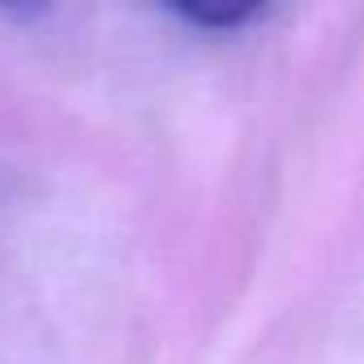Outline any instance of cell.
Returning a JSON list of instances; mask_svg holds the SVG:
<instances>
[{
  "instance_id": "cell-1",
  "label": "cell",
  "mask_w": 364,
  "mask_h": 364,
  "mask_svg": "<svg viewBox=\"0 0 364 364\" xmlns=\"http://www.w3.org/2000/svg\"><path fill=\"white\" fill-rule=\"evenodd\" d=\"M171 14L202 31H236L253 18H262L266 9L262 5H171Z\"/></svg>"
}]
</instances>
